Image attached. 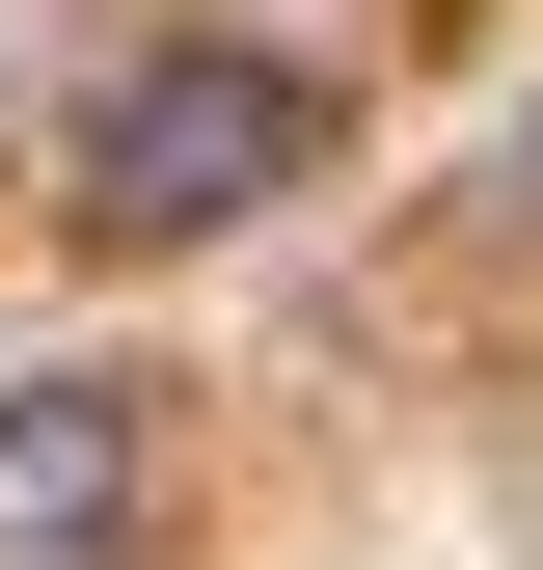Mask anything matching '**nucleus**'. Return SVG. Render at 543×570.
<instances>
[{"label": "nucleus", "instance_id": "1", "mask_svg": "<svg viewBox=\"0 0 543 570\" xmlns=\"http://www.w3.org/2000/svg\"><path fill=\"white\" fill-rule=\"evenodd\" d=\"M55 190H82V245H218L272 190H326V82L299 55H136V82L55 136Z\"/></svg>", "mask_w": 543, "mask_h": 570}, {"label": "nucleus", "instance_id": "2", "mask_svg": "<svg viewBox=\"0 0 543 570\" xmlns=\"http://www.w3.org/2000/svg\"><path fill=\"white\" fill-rule=\"evenodd\" d=\"M164 517V462H136L109 381H0V570H136Z\"/></svg>", "mask_w": 543, "mask_h": 570}]
</instances>
